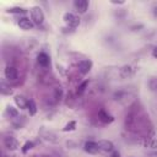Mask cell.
Instances as JSON below:
<instances>
[{
    "instance_id": "7a4b0ae2",
    "label": "cell",
    "mask_w": 157,
    "mask_h": 157,
    "mask_svg": "<svg viewBox=\"0 0 157 157\" xmlns=\"http://www.w3.org/2000/svg\"><path fill=\"white\" fill-rule=\"evenodd\" d=\"M29 15H31V20L34 25L39 26L44 22V13H43V11L39 6H33L29 10Z\"/></svg>"
},
{
    "instance_id": "277c9868",
    "label": "cell",
    "mask_w": 157,
    "mask_h": 157,
    "mask_svg": "<svg viewBox=\"0 0 157 157\" xmlns=\"http://www.w3.org/2000/svg\"><path fill=\"white\" fill-rule=\"evenodd\" d=\"M136 71H137L136 66H134V65H124V66H121L119 69V75L123 78H129V77L134 76L136 74Z\"/></svg>"
},
{
    "instance_id": "4fadbf2b",
    "label": "cell",
    "mask_w": 157,
    "mask_h": 157,
    "mask_svg": "<svg viewBox=\"0 0 157 157\" xmlns=\"http://www.w3.org/2000/svg\"><path fill=\"white\" fill-rule=\"evenodd\" d=\"M83 150L90 155H96L99 152V148L96 141H86L83 145Z\"/></svg>"
},
{
    "instance_id": "ac0fdd59",
    "label": "cell",
    "mask_w": 157,
    "mask_h": 157,
    "mask_svg": "<svg viewBox=\"0 0 157 157\" xmlns=\"http://www.w3.org/2000/svg\"><path fill=\"white\" fill-rule=\"evenodd\" d=\"M0 91H1V93L5 94V96H10V94L13 93L12 90H11V87L7 86V85L5 83V81H1V83H0Z\"/></svg>"
},
{
    "instance_id": "d4e9b609",
    "label": "cell",
    "mask_w": 157,
    "mask_h": 157,
    "mask_svg": "<svg viewBox=\"0 0 157 157\" xmlns=\"http://www.w3.org/2000/svg\"><path fill=\"white\" fill-rule=\"evenodd\" d=\"M152 56L157 59V47H155V48L152 49Z\"/></svg>"
},
{
    "instance_id": "603a6c76",
    "label": "cell",
    "mask_w": 157,
    "mask_h": 157,
    "mask_svg": "<svg viewBox=\"0 0 157 157\" xmlns=\"http://www.w3.org/2000/svg\"><path fill=\"white\" fill-rule=\"evenodd\" d=\"M75 128H76V121L75 120H71V121H69L63 128V131H72V130H75Z\"/></svg>"
},
{
    "instance_id": "ffe728a7",
    "label": "cell",
    "mask_w": 157,
    "mask_h": 157,
    "mask_svg": "<svg viewBox=\"0 0 157 157\" xmlns=\"http://www.w3.org/2000/svg\"><path fill=\"white\" fill-rule=\"evenodd\" d=\"M87 86H88V80H85V81H82V82H81V83L77 86V90H76L77 94H78V96H80V94H82V93L86 91Z\"/></svg>"
},
{
    "instance_id": "3957f363",
    "label": "cell",
    "mask_w": 157,
    "mask_h": 157,
    "mask_svg": "<svg viewBox=\"0 0 157 157\" xmlns=\"http://www.w3.org/2000/svg\"><path fill=\"white\" fill-rule=\"evenodd\" d=\"M4 74H5V77L9 82H15L18 78V71L13 65H10V64L6 65L5 70H4Z\"/></svg>"
},
{
    "instance_id": "2e32d148",
    "label": "cell",
    "mask_w": 157,
    "mask_h": 157,
    "mask_svg": "<svg viewBox=\"0 0 157 157\" xmlns=\"http://www.w3.org/2000/svg\"><path fill=\"white\" fill-rule=\"evenodd\" d=\"M27 110H28V114L31 117L37 114L38 108H37V104H36V102L33 99H28V102H27Z\"/></svg>"
},
{
    "instance_id": "ba28073f",
    "label": "cell",
    "mask_w": 157,
    "mask_h": 157,
    "mask_svg": "<svg viewBox=\"0 0 157 157\" xmlns=\"http://www.w3.org/2000/svg\"><path fill=\"white\" fill-rule=\"evenodd\" d=\"M17 26L21 28V29H25V31H28V29H32L34 27V23L32 22V20L29 17H26V16H22L17 20Z\"/></svg>"
},
{
    "instance_id": "cb8c5ba5",
    "label": "cell",
    "mask_w": 157,
    "mask_h": 157,
    "mask_svg": "<svg viewBox=\"0 0 157 157\" xmlns=\"http://www.w3.org/2000/svg\"><path fill=\"white\" fill-rule=\"evenodd\" d=\"M33 146H34V144H33L32 141H27V142L22 146V152H23V153H26V152H27L28 150H31Z\"/></svg>"
},
{
    "instance_id": "d6986e66",
    "label": "cell",
    "mask_w": 157,
    "mask_h": 157,
    "mask_svg": "<svg viewBox=\"0 0 157 157\" xmlns=\"http://www.w3.org/2000/svg\"><path fill=\"white\" fill-rule=\"evenodd\" d=\"M6 114L10 118H17L18 117V110L15 107H12V105H7L6 107Z\"/></svg>"
},
{
    "instance_id": "5b68a950",
    "label": "cell",
    "mask_w": 157,
    "mask_h": 157,
    "mask_svg": "<svg viewBox=\"0 0 157 157\" xmlns=\"http://www.w3.org/2000/svg\"><path fill=\"white\" fill-rule=\"evenodd\" d=\"M97 145H98V148L99 151L102 152H105V153H112L115 148H114V144L109 140H99L97 141Z\"/></svg>"
},
{
    "instance_id": "7402d4cb",
    "label": "cell",
    "mask_w": 157,
    "mask_h": 157,
    "mask_svg": "<svg viewBox=\"0 0 157 157\" xmlns=\"http://www.w3.org/2000/svg\"><path fill=\"white\" fill-rule=\"evenodd\" d=\"M61 98H63V90H61V87H56L54 90V99H55V102H59Z\"/></svg>"
},
{
    "instance_id": "44dd1931",
    "label": "cell",
    "mask_w": 157,
    "mask_h": 157,
    "mask_svg": "<svg viewBox=\"0 0 157 157\" xmlns=\"http://www.w3.org/2000/svg\"><path fill=\"white\" fill-rule=\"evenodd\" d=\"M148 88L152 92H157V77H151L148 80Z\"/></svg>"
},
{
    "instance_id": "5bb4252c",
    "label": "cell",
    "mask_w": 157,
    "mask_h": 157,
    "mask_svg": "<svg viewBox=\"0 0 157 157\" xmlns=\"http://www.w3.org/2000/svg\"><path fill=\"white\" fill-rule=\"evenodd\" d=\"M13 101H15V104L17 105V108H20V109H27V102H28V99L25 98L23 96L17 94V96H15Z\"/></svg>"
},
{
    "instance_id": "9a60e30c",
    "label": "cell",
    "mask_w": 157,
    "mask_h": 157,
    "mask_svg": "<svg viewBox=\"0 0 157 157\" xmlns=\"http://www.w3.org/2000/svg\"><path fill=\"white\" fill-rule=\"evenodd\" d=\"M40 135H42V137H43L44 140H47V141H50V142H56V141H58V136H56V134H54L53 131L43 130V131H40Z\"/></svg>"
},
{
    "instance_id": "e0dca14e",
    "label": "cell",
    "mask_w": 157,
    "mask_h": 157,
    "mask_svg": "<svg viewBox=\"0 0 157 157\" xmlns=\"http://www.w3.org/2000/svg\"><path fill=\"white\" fill-rule=\"evenodd\" d=\"M6 12L9 13H17V15H23L27 12V10L25 7H20V6H15V7H10L6 10Z\"/></svg>"
},
{
    "instance_id": "83f0119b",
    "label": "cell",
    "mask_w": 157,
    "mask_h": 157,
    "mask_svg": "<svg viewBox=\"0 0 157 157\" xmlns=\"http://www.w3.org/2000/svg\"><path fill=\"white\" fill-rule=\"evenodd\" d=\"M152 13H153V16H155V17H157V5L153 7V11H152Z\"/></svg>"
},
{
    "instance_id": "484cf974",
    "label": "cell",
    "mask_w": 157,
    "mask_h": 157,
    "mask_svg": "<svg viewBox=\"0 0 157 157\" xmlns=\"http://www.w3.org/2000/svg\"><path fill=\"white\" fill-rule=\"evenodd\" d=\"M110 156H112V157H120V155H119V152H117L115 150H114V151H113V152L110 153Z\"/></svg>"
},
{
    "instance_id": "9c48e42d",
    "label": "cell",
    "mask_w": 157,
    "mask_h": 157,
    "mask_svg": "<svg viewBox=\"0 0 157 157\" xmlns=\"http://www.w3.org/2000/svg\"><path fill=\"white\" fill-rule=\"evenodd\" d=\"M37 63L39 64V66L47 69V67L50 66V56L45 52H40L37 55Z\"/></svg>"
},
{
    "instance_id": "6da1fadb",
    "label": "cell",
    "mask_w": 157,
    "mask_h": 157,
    "mask_svg": "<svg viewBox=\"0 0 157 157\" xmlns=\"http://www.w3.org/2000/svg\"><path fill=\"white\" fill-rule=\"evenodd\" d=\"M63 20H64L65 25H66L69 28H71V29L77 28V27L80 26V22H81L80 18H78V16H76V15L72 13V12H65L64 16H63Z\"/></svg>"
},
{
    "instance_id": "4316f807",
    "label": "cell",
    "mask_w": 157,
    "mask_h": 157,
    "mask_svg": "<svg viewBox=\"0 0 157 157\" xmlns=\"http://www.w3.org/2000/svg\"><path fill=\"white\" fill-rule=\"evenodd\" d=\"M110 2L112 4H115V5H123V4H125V1H114V0H112Z\"/></svg>"
},
{
    "instance_id": "52a82bcc",
    "label": "cell",
    "mask_w": 157,
    "mask_h": 157,
    "mask_svg": "<svg viewBox=\"0 0 157 157\" xmlns=\"http://www.w3.org/2000/svg\"><path fill=\"white\" fill-rule=\"evenodd\" d=\"M2 142H4V146H5L7 150H10V151H16V150L20 147L18 141H17L13 136H5L4 140H2Z\"/></svg>"
},
{
    "instance_id": "8fae6325",
    "label": "cell",
    "mask_w": 157,
    "mask_h": 157,
    "mask_svg": "<svg viewBox=\"0 0 157 157\" xmlns=\"http://www.w3.org/2000/svg\"><path fill=\"white\" fill-rule=\"evenodd\" d=\"M144 140H142V145H144V147H147V148H152V150H157V137H155V136H145V137H142Z\"/></svg>"
},
{
    "instance_id": "30bf717a",
    "label": "cell",
    "mask_w": 157,
    "mask_h": 157,
    "mask_svg": "<svg viewBox=\"0 0 157 157\" xmlns=\"http://www.w3.org/2000/svg\"><path fill=\"white\" fill-rule=\"evenodd\" d=\"M72 5H74L75 10L78 13H85L88 10V6H90V4H88L87 0H75Z\"/></svg>"
},
{
    "instance_id": "7c38bea8",
    "label": "cell",
    "mask_w": 157,
    "mask_h": 157,
    "mask_svg": "<svg viewBox=\"0 0 157 157\" xmlns=\"http://www.w3.org/2000/svg\"><path fill=\"white\" fill-rule=\"evenodd\" d=\"M98 119L103 124H110V123L114 121V117L112 114H109L108 112H105L104 109H99L98 110Z\"/></svg>"
},
{
    "instance_id": "8992f818",
    "label": "cell",
    "mask_w": 157,
    "mask_h": 157,
    "mask_svg": "<svg viewBox=\"0 0 157 157\" xmlns=\"http://www.w3.org/2000/svg\"><path fill=\"white\" fill-rule=\"evenodd\" d=\"M92 65H93L92 60H90V59H83V60L78 61L77 69H78L80 74H82V75H86V74H88V72L91 71V69H92Z\"/></svg>"
}]
</instances>
